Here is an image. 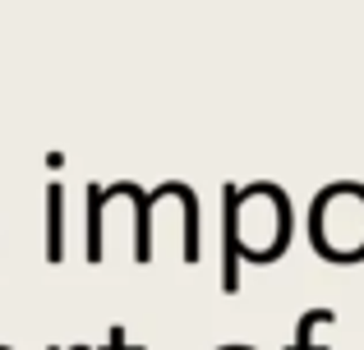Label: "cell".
Here are the masks:
<instances>
[{
	"label": "cell",
	"instance_id": "cell-1",
	"mask_svg": "<svg viewBox=\"0 0 364 350\" xmlns=\"http://www.w3.org/2000/svg\"><path fill=\"white\" fill-rule=\"evenodd\" d=\"M291 244V203L282 189H226V272L222 290H240V258L272 263Z\"/></svg>",
	"mask_w": 364,
	"mask_h": 350
},
{
	"label": "cell",
	"instance_id": "cell-2",
	"mask_svg": "<svg viewBox=\"0 0 364 350\" xmlns=\"http://www.w3.org/2000/svg\"><path fill=\"white\" fill-rule=\"evenodd\" d=\"M314 249L332 263H360L364 258V189L360 185H332L314 198Z\"/></svg>",
	"mask_w": 364,
	"mask_h": 350
},
{
	"label": "cell",
	"instance_id": "cell-3",
	"mask_svg": "<svg viewBox=\"0 0 364 350\" xmlns=\"http://www.w3.org/2000/svg\"><path fill=\"white\" fill-rule=\"evenodd\" d=\"M60 198H65V189L60 185H51L46 189V226H51V244H46V258L51 263H60V253H65V240H60Z\"/></svg>",
	"mask_w": 364,
	"mask_h": 350
},
{
	"label": "cell",
	"instance_id": "cell-4",
	"mask_svg": "<svg viewBox=\"0 0 364 350\" xmlns=\"http://www.w3.org/2000/svg\"><path fill=\"white\" fill-rule=\"evenodd\" d=\"M318 323H332V309H309V314L300 318V337H295L286 350H328V346H314V332H318Z\"/></svg>",
	"mask_w": 364,
	"mask_h": 350
},
{
	"label": "cell",
	"instance_id": "cell-5",
	"mask_svg": "<svg viewBox=\"0 0 364 350\" xmlns=\"http://www.w3.org/2000/svg\"><path fill=\"white\" fill-rule=\"evenodd\" d=\"M111 350H129V346H124V332H120V327L111 332Z\"/></svg>",
	"mask_w": 364,
	"mask_h": 350
},
{
	"label": "cell",
	"instance_id": "cell-6",
	"mask_svg": "<svg viewBox=\"0 0 364 350\" xmlns=\"http://www.w3.org/2000/svg\"><path fill=\"white\" fill-rule=\"evenodd\" d=\"M226 350H245V346H226Z\"/></svg>",
	"mask_w": 364,
	"mask_h": 350
}]
</instances>
